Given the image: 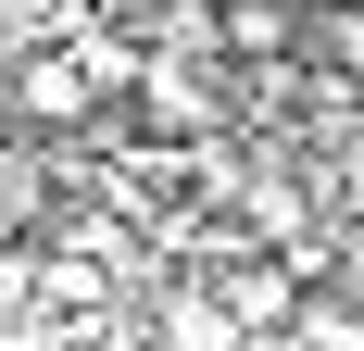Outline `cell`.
<instances>
[{
  "label": "cell",
  "mask_w": 364,
  "mask_h": 351,
  "mask_svg": "<svg viewBox=\"0 0 364 351\" xmlns=\"http://www.w3.org/2000/svg\"><path fill=\"white\" fill-rule=\"evenodd\" d=\"M214 301H226L239 326H289V314H301V264H264V251H239Z\"/></svg>",
  "instance_id": "6da1fadb"
},
{
  "label": "cell",
  "mask_w": 364,
  "mask_h": 351,
  "mask_svg": "<svg viewBox=\"0 0 364 351\" xmlns=\"http://www.w3.org/2000/svg\"><path fill=\"white\" fill-rule=\"evenodd\" d=\"M139 113L164 126V139H201V126H214V88H201L188 63H139Z\"/></svg>",
  "instance_id": "7a4b0ae2"
},
{
  "label": "cell",
  "mask_w": 364,
  "mask_h": 351,
  "mask_svg": "<svg viewBox=\"0 0 364 351\" xmlns=\"http://www.w3.org/2000/svg\"><path fill=\"white\" fill-rule=\"evenodd\" d=\"M164 351H239V314L226 301H176L164 314Z\"/></svg>",
  "instance_id": "3957f363"
},
{
  "label": "cell",
  "mask_w": 364,
  "mask_h": 351,
  "mask_svg": "<svg viewBox=\"0 0 364 351\" xmlns=\"http://www.w3.org/2000/svg\"><path fill=\"white\" fill-rule=\"evenodd\" d=\"M226 50H289V0H226Z\"/></svg>",
  "instance_id": "277c9868"
},
{
  "label": "cell",
  "mask_w": 364,
  "mask_h": 351,
  "mask_svg": "<svg viewBox=\"0 0 364 351\" xmlns=\"http://www.w3.org/2000/svg\"><path fill=\"white\" fill-rule=\"evenodd\" d=\"M289 339H301V351H364V314H352V301H301Z\"/></svg>",
  "instance_id": "5b68a950"
},
{
  "label": "cell",
  "mask_w": 364,
  "mask_h": 351,
  "mask_svg": "<svg viewBox=\"0 0 364 351\" xmlns=\"http://www.w3.org/2000/svg\"><path fill=\"white\" fill-rule=\"evenodd\" d=\"M314 63L364 75V0H339V13H314Z\"/></svg>",
  "instance_id": "8992f818"
}]
</instances>
